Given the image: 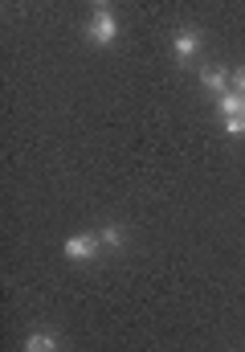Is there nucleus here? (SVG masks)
Returning a JSON list of instances; mask_svg holds the SVG:
<instances>
[{"label": "nucleus", "instance_id": "1", "mask_svg": "<svg viewBox=\"0 0 245 352\" xmlns=\"http://www.w3.org/2000/svg\"><path fill=\"white\" fill-rule=\"evenodd\" d=\"M86 37H90L94 45H115V41H119V21H115V8L98 4V8H94V16H90V25H86Z\"/></svg>", "mask_w": 245, "mask_h": 352}, {"label": "nucleus", "instance_id": "6", "mask_svg": "<svg viewBox=\"0 0 245 352\" xmlns=\"http://www.w3.org/2000/svg\"><path fill=\"white\" fill-rule=\"evenodd\" d=\"M217 111H221V119H233V115H242V111H245V94L229 90L225 98H217Z\"/></svg>", "mask_w": 245, "mask_h": 352}, {"label": "nucleus", "instance_id": "5", "mask_svg": "<svg viewBox=\"0 0 245 352\" xmlns=\"http://www.w3.org/2000/svg\"><path fill=\"white\" fill-rule=\"evenodd\" d=\"M98 242H102V250H123V242H127V234H123V226H115V221H106V226L98 230Z\"/></svg>", "mask_w": 245, "mask_h": 352}, {"label": "nucleus", "instance_id": "9", "mask_svg": "<svg viewBox=\"0 0 245 352\" xmlns=\"http://www.w3.org/2000/svg\"><path fill=\"white\" fill-rule=\"evenodd\" d=\"M233 90H237V94H245V66L233 74Z\"/></svg>", "mask_w": 245, "mask_h": 352}, {"label": "nucleus", "instance_id": "4", "mask_svg": "<svg viewBox=\"0 0 245 352\" xmlns=\"http://www.w3.org/2000/svg\"><path fill=\"white\" fill-rule=\"evenodd\" d=\"M200 87L209 90V94H217V98H225L233 90V74L225 66H209V70H200Z\"/></svg>", "mask_w": 245, "mask_h": 352}, {"label": "nucleus", "instance_id": "7", "mask_svg": "<svg viewBox=\"0 0 245 352\" xmlns=\"http://www.w3.org/2000/svg\"><path fill=\"white\" fill-rule=\"evenodd\" d=\"M25 352H58V340H54L49 332H33V336L25 340Z\"/></svg>", "mask_w": 245, "mask_h": 352}, {"label": "nucleus", "instance_id": "8", "mask_svg": "<svg viewBox=\"0 0 245 352\" xmlns=\"http://www.w3.org/2000/svg\"><path fill=\"white\" fill-rule=\"evenodd\" d=\"M221 127H225V135H245V111L233 119H221Z\"/></svg>", "mask_w": 245, "mask_h": 352}, {"label": "nucleus", "instance_id": "3", "mask_svg": "<svg viewBox=\"0 0 245 352\" xmlns=\"http://www.w3.org/2000/svg\"><path fill=\"white\" fill-rule=\"evenodd\" d=\"M62 250H66L70 263H90V258L102 254V242H98V234H74V238H66Z\"/></svg>", "mask_w": 245, "mask_h": 352}, {"label": "nucleus", "instance_id": "2", "mask_svg": "<svg viewBox=\"0 0 245 352\" xmlns=\"http://www.w3.org/2000/svg\"><path fill=\"white\" fill-rule=\"evenodd\" d=\"M200 50H205V33H200V29H192V25L176 29V37H172V54H176V62H180V66H188Z\"/></svg>", "mask_w": 245, "mask_h": 352}]
</instances>
